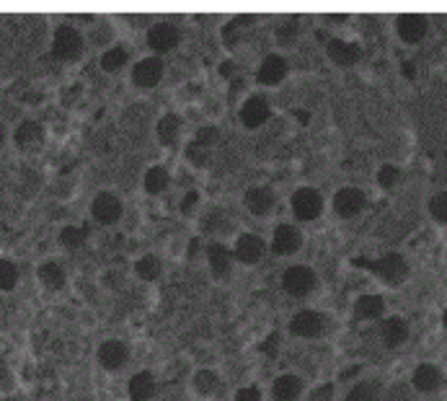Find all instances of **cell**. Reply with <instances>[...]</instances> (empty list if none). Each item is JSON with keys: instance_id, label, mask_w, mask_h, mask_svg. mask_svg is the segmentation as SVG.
Instances as JSON below:
<instances>
[{"instance_id": "cell-1", "label": "cell", "mask_w": 447, "mask_h": 401, "mask_svg": "<svg viewBox=\"0 0 447 401\" xmlns=\"http://www.w3.org/2000/svg\"><path fill=\"white\" fill-rule=\"evenodd\" d=\"M354 265H357V267H370V269H372V272H375L380 280L391 282V285L401 282L408 274L406 259L401 257V254H385V257L377 259V262H368V259H354Z\"/></svg>"}, {"instance_id": "cell-2", "label": "cell", "mask_w": 447, "mask_h": 401, "mask_svg": "<svg viewBox=\"0 0 447 401\" xmlns=\"http://www.w3.org/2000/svg\"><path fill=\"white\" fill-rule=\"evenodd\" d=\"M282 288L287 290L292 298H305L316 288V272L305 265L290 267L287 272H285V277H282Z\"/></svg>"}, {"instance_id": "cell-3", "label": "cell", "mask_w": 447, "mask_h": 401, "mask_svg": "<svg viewBox=\"0 0 447 401\" xmlns=\"http://www.w3.org/2000/svg\"><path fill=\"white\" fill-rule=\"evenodd\" d=\"M323 210V197L311 186H303L292 194V212L297 220H316Z\"/></svg>"}, {"instance_id": "cell-4", "label": "cell", "mask_w": 447, "mask_h": 401, "mask_svg": "<svg viewBox=\"0 0 447 401\" xmlns=\"http://www.w3.org/2000/svg\"><path fill=\"white\" fill-rule=\"evenodd\" d=\"M83 49V37H80L78 29L72 26H60L55 32V39H52V52H55L60 60H75Z\"/></svg>"}, {"instance_id": "cell-5", "label": "cell", "mask_w": 447, "mask_h": 401, "mask_svg": "<svg viewBox=\"0 0 447 401\" xmlns=\"http://www.w3.org/2000/svg\"><path fill=\"white\" fill-rule=\"evenodd\" d=\"M160 78H163V60H160L158 55L143 57V60L132 68V80H135V86H140V89L158 86Z\"/></svg>"}, {"instance_id": "cell-6", "label": "cell", "mask_w": 447, "mask_h": 401, "mask_svg": "<svg viewBox=\"0 0 447 401\" xmlns=\"http://www.w3.org/2000/svg\"><path fill=\"white\" fill-rule=\"evenodd\" d=\"M91 215L96 217L98 223H117L122 217V200L112 192L96 194L93 202H91Z\"/></svg>"}, {"instance_id": "cell-7", "label": "cell", "mask_w": 447, "mask_h": 401, "mask_svg": "<svg viewBox=\"0 0 447 401\" xmlns=\"http://www.w3.org/2000/svg\"><path fill=\"white\" fill-rule=\"evenodd\" d=\"M269 114H272V109H269V98L261 96V94L248 96L246 104L240 106V122H243L246 127H251V129L261 127L264 122L269 120Z\"/></svg>"}, {"instance_id": "cell-8", "label": "cell", "mask_w": 447, "mask_h": 401, "mask_svg": "<svg viewBox=\"0 0 447 401\" xmlns=\"http://www.w3.org/2000/svg\"><path fill=\"white\" fill-rule=\"evenodd\" d=\"M181 39V34L176 29L174 24H168V21H160V24H153L150 32H148V44H150L153 52H168V49H174Z\"/></svg>"}, {"instance_id": "cell-9", "label": "cell", "mask_w": 447, "mask_h": 401, "mask_svg": "<svg viewBox=\"0 0 447 401\" xmlns=\"http://www.w3.org/2000/svg\"><path fill=\"white\" fill-rule=\"evenodd\" d=\"M290 331L303 339L318 337L323 331V316L318 311H297L292 316V321H290Z\"/></svg>"}, {"instance_id": "cell-10", "label": "cell", "mask_w": 447, "mask_h": 401, "mask_svg": "<svg viewBox=\"0 0 447 401\" xmlns=\"http://www.w3.org/2000/svg\"><path fill=\"white\" fill-rule=\"evenodd\" d=\"M396 29H399L401 39L408 42V44H416V42H422L424 37H427L429 21H427V16H422V13H403V16H399Z\"/></svg>"}, {"instance_id": "cell-11", "label": "cell", "mask_w": 447, "mask_h": 401, "mask_svg": "<svg viewBox=\"0 0 447 401\" xmlns=\"http://www.w3.org/2000/svg\"><path fill=\"white\" fill-rule=\"evenodd\" d=\"M365 202L368 200H365V192H362V189H357V186H344L334 197V210L342 217H354L365 208Z\"/></svg>"}, {"instance_id": "cell-12", "label": "cell", "mask_w": 447, "mask_h": 401, "mask_svg": "<svg viewBox=\"0 0 447 401\" xmlns=\"http://www.w3.org/2000/svg\"><path fill=\"white\" fill-rule=\"evenodd\" d=\"M285 75H287V60L282 55H266L264 63L259 65V70H256V80L264 86H277V83H282Z\"/></svg>"}, {"instance_id": "cell-13", "label": "cell", "mask_w": 447, "mask_h": 401, "mask_svg": "<svg viewBox=\"0 0 447 401\" xmlns=\"http://www.w3.org/2000/svg\"><path fill=\"white\" fill-rule=\"evenodd\" d=\"M300 243H303V236H300V231H297L295 225L282 223L274 228V236H272L274 254H295V251L300 249Z\"/></svg>"}, {"instance_id": "cell-14", "label": "cell", "mask_w": 447, "mask_h": 401, "mask_svg": "<svg viewBox=\"0 0 447 401\" xmlns=\"http://www.w3.org/2000/svg\"><path fill=\"white\" fill-rule=\"evenodd\" d=\"M264 254V238H259L256 233H240L235 241V251L233 257L243 262V265H256Z\"/></svg>"}, {"instance_id": "cell-15", "label": "cell", "mask_w": 447, "mask_h": 401, "mask_svg": "<svg viewBox=\"0 0 447 401\" xmlns=\"http://www.w3.org/2000/svg\"><path fill=\"white\" fill-rule=\"evenodd\" d=\"M98 362L104 365L106 370H119L124 362H127V347L119 339H109L98 347Z\"/></svg>"}, {"instance_id": "cell-16", "label": "cell", "mask_w": 447, "mask_h": 401, "mask_svg": "<svg viewBox=\"0 0 447 401\" xmlns=\"http://www.w3.org/2000/svg\"><path fill=\"white\" fill-rule=\"evenodd\" d=\"M326 49H328V57H331L336 65H354V63H360V57H362L360 44L346 42V39H331Z\"/></svg>"}, {"instance_id": "cell-17", "label": "cell", "mask_w": 447, "mask_h": 401, "mask_svg": "<svg viewBox=\"0 0 447 401\" xmlns=\"http://www.w3.org/2000/svg\"><path fill=\"white\" fill-rule=\"evenodd\" d=\"M243 200H246V208L254 215H266L274 208V192L269 186H251Z\"/></svg>"}, {"instance_id": "cell-18", "label": "cell", "mask_w": 447, "mask_h": 401, "mask_svg": "<svg viewBox=\"0 0 447 401\" xmlns=\"http://www.w3.org/2000/svg\"><path fill=\"white\" fill-rule=\"evenodd\" d=\"M207 259H209V269L215 272V277H228L233 267V251L223 243H212L207 249Z\"/></svg>"}, {"instance_id": "cell-19", "label": "cell", "mask_w": 447, "mask_h": 401, "mask_svg": "<svg viewBox=\"0 0 447 401\" xmlns=\"http://www.w3.org/2000/svg\"><path fill=\"white\" fill-rule=\"evenodd\" d=\"M155 135L163 145H176L181 135V117L179 114H163L155 125Z\"/></svg>"}, {"instance_id": "cell-20", "label": "cell", "mask_w": 447, "mask_h": 401, "mask_svg": "<svg viewBox=\"0 0 447 401\" xmlns=\"http://www.w3.org/2000/svg\"><path fill=\"white\" fill-rule=\"evenodd\" d=\"M155 393V376L150 370H143L129 378V396L135 401H148Z\"/></svg>"}, {"instance_id": "cell-21", "label": "cell", "mask_w": 447, "mask_h": 401, "mask_svg": "<svg viewBox=\"0 0 447 401\" xmlns=\"http://www.w3.org/2000/svg\"><path fill=\"white\" fill-rule=\"evenodd\" d=\"M380 334H383V342L388 347H399L401 342H406V337H408L406 321L399 319V316H391V319H385L383 326H380Z\"/></svg>"}, {"instance_id": "cell-22", "label": "cell", "mask_w": 447, "mask_h": 401, "mask_svg": "<svg viewBox=\"0 0 447 401\" xmlns=\"http://www.w3.org/2000/svg\"><path fill=\"white\" fill-rule=\"evenodd\" d=\"M300 391H303V383L297 376H280L272 386V393L277 401H295Z\"/></svg>"}, {"instance_id": "cell-23", "label": "cell", "mask_w": 447, "mask_h": 401, "mask_svg": "<svg viewBox=\"0 0 447 401\" xmlns=\"http://www.w3.org/2000/svg\"><path fill=\"white\" fill-rule=\"evenodd\" d=\"M442 381V373H439L437 365H429V362H424L419 368L414 370V386L419 391H434Z\"/></svg>"}, {"instance_id": "cell-24", "label": "cell", "mask_w": 447, "mask_h": 401, "mask_svg": "<svg viewBox=\"0 0 447 401\" xmlns=\"http://www.w3.org/2000/svg\"><path fill=\"white\" fill-rule=\"evenodd\" d=\"M16 143L21 145V148H37V145L41 143V137H44V129H41L39 122H21L16 129Z\"/></svg>"}, {"instance_id": "cell-25", "label": "cell", "mask_w": 447, "mask_h": 401, "mask_svg": "<svg viewBox=\"0 0 447 401\" xmlns=\"http://www.w3.org/2000/svg\"><path fill=\"white\" fill-rule=\"evenodd\" d=\"M354 311L360 319H377L383 316L385 311V300L380 295H362L357 303H354Z\"/></svg>"}, {"instance_id": "cell-26", "label": "cell", "mask_w": 447, "mask_h": 401, "mask_svg": "<svg viewBox=\"0 0 447 401\" xmlns=\"http://www.w3.org/2000/svg\"><path fill=\"white\" fill-rule=\"evenodd\" d=\"M168 182H171V179H168V171L163 169V166H150V169L145 171V179H143L145 192H150V194L166 192Z\"/></svg>"}, {"instance_id": "cell-27", "label": "cell", "mask_w": 447, "mask_h": 401, "mask_svg": "<svg viewBox=\"0 0 447 401\" xmlns=\"http://www.w3.org/2000/svg\"><path fill=\"white\" fill-rule=\"evenodd\" d=\"M39 280L52 290H60L65 285V269L57 262H44L39 267Z\"/></svg>"}, {"instance_id": "cell-28", "label": "cell", "mask_w": 447, "mask_h": 401, "mask_svg": "<svg viewBox=\"0 0 447 401\" xmlns=\"http://www.w3.org/2000/svg\"><path fill=\"white\" fill-rule=\"evenodd\" d=\"M135 272L143 280H155L160 274V259L155 254H145V257H140L135 262Z\"/></svg>"}, {"instance_id": "cell-29", "label": "cell", "mask_w": 447, "mask_h": 401, "mask_svg": "<svg viewBox=\"0 0 447 401\" xmlns=\"http://www.w3.org/2000/svg\"><path fill=\"white\" fill-rule=\"evenodd\" d=\"M217 386H220V378H217L215 370L209 368H202L197 376H194V388L202 393V396H209V393L217 391Z\"/></svg>"}, {"instance_id": "cell-30", "label": "cell", "mask_w": 447, "mask_h": 401, "mask_svg": "<svg viewBox=\"0 0 447 401\" xmlns=\"http://www.w3.org/2000/svg\"><path fill=\"white\" fill-rule=\"evenodd\" d=\"M83 241H86V228H80V225H65L60 231V243L67 249H80Z\"/></svg>"}, {"instance_id": "cell-31", "label": "cell", "mask_w": 447, "mask_h": 401, "mask_svg": "<svg viewBox=\"0 0 447 401\" xmlns=\"http://www.w3.org/2000/svg\"><path fill=\"white\" fill-rule=\"evenodd\" d=\"M127 49L124 47H112V49H106L104 57H101V68L109 72L114 70H119V68H124V63H127Z\"/></svg>"}, {"instance_id": "cell-32", "label": "cell", "mask_w": 447, "mask_h": 401, "mask_svg": "<svg viewBox=\"0 0 447 401\" xmlns=\"http://www.w3.org/2000/svg\"><path fill=\"white\" fill-rule=\"evenodd\" d=\"M18 282V269L11 259H0V293L13 290V285Z\"/></svg>"}, {"instance_id": "cell-33", "label": "cell", "mask_w": 447, "mask_h": 401, "mask_svg": "<svg viewBox=\"0 0 447 401\" xmlns=\"http://www.w3.org/2000/svg\"><path fill=\"white\" fill-rule=\"evenodd\" d=\"M217 140H220V129H217L215 125H205V127H200L197 135H194V143L200 145V148H205V151H209Z\"/></svg>"}, {"instance_id": "cell-34", "label": "cell", "mask_w": 447, "mask_h": 401, "mask_svg": "<svg viewBox=\"0 0 447 401\" xmlns=\"http://www.w3.org/2000/svg\"><path fill=\"white\" fill-rule=\"evenodd\" d=\"M399 179H401V171L399 166H393V163H385V166H380V171H377V184L385 186V189L399 184Z\"/></svg>"}, {"instance_id": "cell-35", "label": "cell", "mask_w": 447, "mask_h": 401, "mask_svg": "<svg viewBox=\"0 0 447 401\" xmlns=\"http://www.w3.org/2000/svg\"><path fill=\"white\" fill-rule=\"evenodd\" d=\"M429 212L439 223H447V192H437L429 200Z\"/></svg>"}, {"instance_id": "cell-36", "label": "cell", "mask_w": 447, "mask_h": 401, "mask_svg": "<svg viewBox=\"0 0 447 401\" xmlns=\"http://www.w3.org/2000/svg\"><path fill=\"white\" fill-rule=\"evenodd\" d=\"M346 401H375V386L372 383H360L351 388Z\"/></svg>"}, {"instance_id": "cell-37", "label": "cell", "mask_w": 447, "mask_h": 401, "mask_svg": "<svg viewBox=\"0 0 447 401\" xmlns=\"http://www.w3.org/2000/svg\"><path fill=\"white\" fill-rule=\"evenodd\" d=\"M186 155H189V160H194L197 166H205L209 160V155H207V151L205 148H200L197 143H192V145H186Z\"/></svg>"}, {"instance_id": "cell-38", "label": "cell", "mask_w": 447, "mask_h": 401, "mask_svg": "<svg viewBox=\"0 0 447 401\" xmlns=\"http://www.w3.org/2000/svg\"><path fill=\"white\" fill-rule=\"evenodd\" d=\"M235 401H261V391L254 388V386L238 388V391H235Z\"/></svg>"}, {"instance_id": "cell-39", "label": "cell", "mask_w": 447, "mask_h": 401, "mask_svg": "<svg viewBox=\"0 0 447 401\" xmlns=\"http://www.w3.org/2000/svg\"><path fill=\"white\" fill-rule=\"evenodd\" d=\"M297 34V24L295 21H285V24L277 29V37H280V42H285V44H290V39Z\"/></svg>"}, {"instance_id": "cell-40", "label": "cell", "mask_w": 447, "mask_h": 401, "mask_svg": "<svg viewBox=\"0 0 447 401\" xmlns=\"http://www.w3.org/2000/svg\"><path fill=\"white\" fill-rule=\"evenodd\" d=\"M277 342H280V334L274 331L272 337L266 339V342H261V352H266V355H274V350H277Z\"/></svg>"}, {"instance_id": "cell-41", "label": "cell", "mask_w": 447, "mask_h": 401, "mask_svg": "<svg viewBox=\"0 0 447 401\" xmlns=\"http://www.w3.org/2000/svg\"><path fill=\"white\" fill-rule=\"evenodd\" d=\"M197 202H200V194H197V192H189V194L184 197V202H181V210H184V212H192V208L197 205Z\"/></svg>"}, {"instance_id": "cell-42", "label": "cell", "mask_w": 447, "mask_h": 401, "mask_svg": "<svg viewBox=\"0 0 447 401\" xmlns=\"http://www.w3.org/2000/svg\"><path fill=\"white\" fill-rule=\"evenodd\" d=\"M331 391H334L331 386H323V388H318V391H316V396H313V399H316V401H328V399H331Z\"/></svg>"}, {"instance_id": "cell-43", "label": "cell", "mask_w": 447, "mask_h": 401, "mask_svg": "<svg viewBox=\"0 0 447 401\" xmlns=\"http://www.w3.org/2000/svg\"><path fill=\"white\" fill-rule=\"evenodd\" d=\"M414 65L411 63H403V75H408V78H414Z\"/></svg>"}, {"instance_id": "cell-44", "label": "cell", "mask_w": 447, "mask_h": 401, "mask_svg": "<svg viewBox=\"0 0 447 401\" xmlns=\"http://www.w3.org/2000/svg\"><path fill=\"white\" fill-rule=\"evenodd\" d=\"M3 137H6V132H3V125H0V145H3Z\"/></svg>"}, {"instance_id": "cell-45", "label": "cell", "mask_w": 447, "mask_h": 401, "mask_svg": "<svg viewBox=\"0 0 447 401\" xmlns=\"http://www.w3.org/2000/svg\"><path fill=\"white\" fill-rule=\"evenodd\" d=\"M442 324L447 326V308H445V313H442Z\"/></svg>"}]
</instances>
